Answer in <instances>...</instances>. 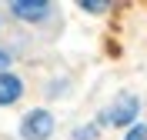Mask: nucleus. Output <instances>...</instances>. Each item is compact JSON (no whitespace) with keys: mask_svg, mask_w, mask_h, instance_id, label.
I'll use <instances>...</instances> for the list:
<instances>
[{"mask_svg":"<svg viewBox=\"0 0 147 140\" xmlns=\"http://www.w3.org/2000/svg\"><path fill=\"white\" fill-rule=\"evenodd\" d=\"M20 133H24V140H47L50 133H54V117H50L47 110H34L30 117H24Z\"/></svg>","mask_w":147,"mask_h":140,"instance_id":"1","label":"nucleus"},{"mask_svg":"<svg viewBox=\"0 0 147 140\" xmlns=\"http://www.w3.org/2000/svg\"><path fill=\"white\" fill-rule=\"evenodd\" d=\"M137 117V97L134 93H120L117 100L107 107V113H104V120L114 123V127H120V123H130Z\"/></svg>","mask_w":147,"mask_h":140,"instance_id":"2","label":"nucleus"},{"mask_svg":"<svg viewBox=\"0 0 147 140\" xmlns=\"http://www.w3.org/2000/svg\"><path fill=\"white\" fill-rule=\"evenodd\" d=\"M13 13L24 17V20H40L47 13V3L44 0H17V3H13Z\"/></svg>","mask_w":147,"mask_h":140,"instance_id":"3","label":"nucleus"},{"mask_svg":"<svg viewBox=\"0 0 147 140\" xmlns=\"http://www.w3.org/2000/svg\"><path fill=\"white\" fill-rule=\"evenodd\" d=\"M20 90H24V84L13 74H0V103H13L20 97Z\"/></svg>","mask_w":147,"mask_h":140,"instance_id":"4","label":"nucleus"},{"mask_svg":"<svg viewBox=\"0 0 147 140\" xmlns=\"http://www.w3.org/2000/svg\"><path fill=\"white\" fill-rule=\"evenodd\" d=\"M97 137V127H80L77 130V140H94Z\"/></svg>","mask_w":147,"mask_h":140,"instance_id":"5","label":"nucleus"},{"mask_svg":"<svg viewBox=\"0 0 147 140\" xmlns=\"http://www.w3.org/2000/svg\"><path fill=\"white\" fill-rule=\"evenodd\" d=\"M127 140H147V127H134L127 133Z\"/></svg>","mask_w":147,"mask_h":140,"instance_id":"6","label":"nucleus"},{"mask_svg":"<svg viewBox=\"0 0 147 140\" xmlns=\"http://www.w3.org/2000/svg\"><path fill=\"white\" fill-rule=\"evenodd\" d=\"M84 7L87 10H104V0H84Z\"/></svg>","mask_w":147,"mask_h":140,"instance_id":"7","label":"nucleus"},{"mask_svg":"<svg viewBox=\"0 0 147 140\" xmlns=\"http://www.w3.org/2000/svg\"><path fill=\"white\" fill-rule=\"evenodd\" d=\"M7 64H10V57L3 54V50H0V67H7Z\"/></svg>","mask_w":147,"mask_h":140,"instance_id":"8","label":"nucleus"}]
</instances>
